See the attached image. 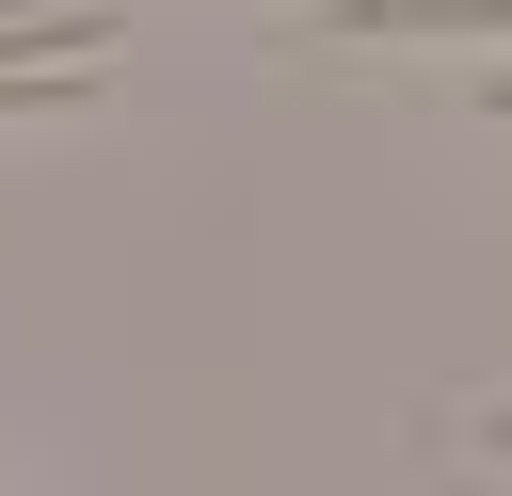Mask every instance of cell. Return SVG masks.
Segmentation results:
<instances>
[{
	"label": "cell",
	"mask_w": 512,
	"mask_h": 496,
	"mask_svg": "<svg viewBox=\"0 0 512 496\" xmlns=\"http://www.w3.org/2000/svg\"><path fill=\"white\" fill-rule=\"evenodd\" d=\"M496 16H512V0H384L368 32H496Z\"/></svg>",
	"instance_id": "cell-1"
},
{
	"label": "cell",
	"mask_w": 512,
	"mask_h": 496,
	"mask_svg": "<svg viewBox=\"0 0 512 496\" xmlns=\"http://www.w3.org/2000/svg\"><path fill=\"white\" fill-rule=\"evenodd\" d=\"M64 32H96V16H64ZM16 48H48V32H0V96H16Z\"/></svg>",
	"instance_id": "cell-2"
}]
</instances>
